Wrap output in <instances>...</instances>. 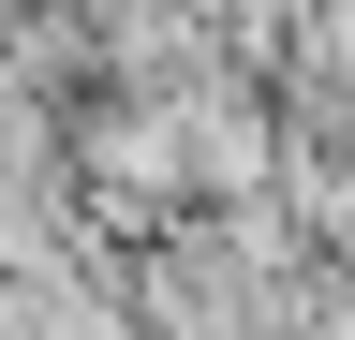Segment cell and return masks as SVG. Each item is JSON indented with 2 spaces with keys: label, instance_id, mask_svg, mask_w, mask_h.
I'll use <instances>...</instances> for the list:
<instances>
[]
</instances>
